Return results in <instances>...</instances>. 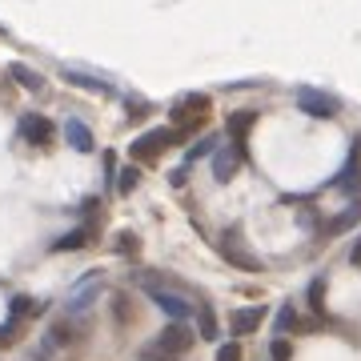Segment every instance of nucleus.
I'll return each mask as SVG.
<instances>
[{
    "label": "nucleus",
    "instance_id": "obj_19",
    "mask_svg": "<svg viewBox=\"0 0 361 361\" xmlns=\"http://www.w3.org/2000/svg\"><path fill=\"white\" fill-rule=\"evenodd\" d=\"M141 361H177V357H173V353H165L157 341H149V345L141 349Z\"/></svg>",
    "mask_w": 361,
    "mask_h": 361
},
{
    "label": "nucleus",
    "instance_id": "obj_24",
    "mask_svg": "<svg viewBox=\"0 0 361 361\" xmlns=\"http://www.w3.org/2000/svg\"><path fill=\"white\" fill-rule=\"evenodd\" d=\"M293 325V305H281V313H277V329H289Z\"/></svg>",
    "mask_w": 361,
    "mask_h": 361
},
{
    "label": "nucleus",
    "instance_id": "obj_11",
    "mask_svg": "<svg viewBox=\"0 0 361 361\" xmlns=\"http://www.w3.org/2000/svg\"><path fill=\"white\" fill-rule=\"evenodd\" d=\"M265 322V310L261 305H249V310H237L233 313V337H249L257 325Z\"/></svg>",
    "mask_w": 361,
    "mask_h": 361
},
{
    "label": "nucleus",
    "instance_id": "obj_13",
    "mask_svg": "<svg viewBox=\"0 0 361 361\" xmlns=\"http://www.w3.org/2000/svg\"><path fill=\"white\" fill-rule=\"evenodd\" d=\"M357 221H361V201H353V205L341 209V213H337V217L325 225V233H345V229H353Z\"/></svg>",
    "mask_w": 361,
    "mask_h": 361
},
{
    "label": "nucleus",
    "instance_id": "obj_22",
    "mask_svg": "<svg viewBox=\"0 0 361 361\" xmlns=\"http://www.w3.org/2000/svg\"><path fill=\"white\" fill-rule=\"evenodd\" d=\"M289 353H293V349H289V341H285V337H277V341L269 345V357L273 361H289Z\"/></svg>",
    "mask_w": 361,
    "mask_h": 361
},
{
    "label": "nucleus",
    "instance_id": "obj_7",
    "mask_svg": "<svg viewBox=\"0 0 361 361\" xmlns=\"http://www.w3.org/2000/svg\"><path fill=\"white\" fill-rule=\"evenodd\" d=\"M97 293H101V273H89L85 281L68 293V313H80V310H89L92 301H97Z\"/></svg>",
    "mask_w": 361,
    "mask_h": 361
},
{
    "label": "nucleus",
    "instance_id": "obj_25",
    "mask_svg": "<svg viewBox=\"0 0 361 361\" xmlns=\"http://www.w3.org/2000/svg\"><path fill=\"white\" fill-rule=\"evenodd\" d=\"M28 310H32V301H28V297H13V322L20 317V313H28Z\"/></svg>",
    "mask_w": 361,
    "mask_h": 361
},
{
    "label": "nucleus",
    "instance_id": "obj_27",
    "mask_svg": "<svg viewBox=\"0 0 361 361\" xmlns=\"http://www.w3.org/2000/svg\"><path fill=\"white\" fill-rule=\"evenodd\" d=\"M349 261H353V265H361V241L353 245V257H349Z\"/></svg>",
    "mask_w": 361,
    "mask_h": 361
},
{
    "label": "nucleus",
    "instance_id": "obj_18",
    "mask_svg": "<svg viewBox=\"0 0 361 361\" xmlns=\"http://www.w3.org/2000/svg\"><path fill=\"white\" fill-rule=\"evenodd\" d=\"M310 305H313V313H325V281L310 285Z\"/></svg>",
    "mask_w": 361,
    "mask_h": 361
},
{
    "label": "nucleus",
    "instance_id": "obj_16",
    "mask_svg": "<svg viewBox=\"0 0 361 361\" xmlns=\"http://www.w3.org/2000/svg\"><path fill=\"white\" fill-rule=\"evenodd\" d=\"M249 125H253V113H233L229 116V133H233V137H245Z\"/></svg>",
    "mask_w": 361,
    "mask_h": 361
},
{
    "label": "nucleus",
    "instance_id": "obj_2",
    "mask_svg": "<svg viewBox=\"0 0 361 361\" xmlns=\"http://www.w3.org/2000/svg\"><path fill=\"white\" fill-rule=\"evenodd\" d=\"M221 253H225V261H229V265H237V269L261 273V261H257V257H249V249H245V241L237 237V229H229L225 237H221Z\"/></svg>",
    "mask_w": 361,
    "mask_h": 361
},
{
    "label": "nucleus",
    "instance_id": "obj_8",
    "mask_svg": "<svg viewBox=\"0 0 361 361\" xmlns=\"http://www.w3.org/2000/svg\"><path fill=\"white\" fill-rule=\"evenodd\" d=\"M20 137H25L28 145H49L52 141V125L44 121L40 113H28V116H20Z\"/></svg>",
    "mask_w": 361,
    "mask_h": 361
},
{
    "label": "nucleus",
    "instance_id": "obj_20",
    "mask_svg": "<svg viewBox=\"0 0 361 361\" xmlns=\"http://www.w3.org/2000/svg\"><path fill=\"white\" fill-rule=\"evenodd\" d=\"M137 180H141V173H137V169H121L116 185H121V193H133V189H137Z\"/></svg>",
    "mask_w": 361,
    "mask_h": 361
},
{
    "label": "nucleus",
    "instance_id": "obj_14",
    "mask_svg": "<svg viewBox=\"0 0 361 361\" xmlns=\"http://www.w3.org/2000/svg\"><path fill=\"white\" fill-rule=\"evenodd\" d=\"M89 241H92V229H73V233H65V237H56L52 249L65 253V249H80V245H89Z\"/></svg>",
    "mask_w": 361,
    "mask_h": 361
},
{
    "label": "nucleus",
    "instance_id": "obj_17",
    "mask_svg": "<svg viewBox=\"0 0 361 361\" xmlns=\"http://www.w3.org/2000/svg\"><path fill=\"white\" fill-rule=\"evenodd\" d=\"M217 361H245V349H241V341H225V345L217 349Z\"/></svg>",
    "mask_w": 361,
    "mask_h": 361
},
{
    "label": "nucleus",
    "instance_id": "obj_5",
    "mask_svg": "<svg viewBox=\"0 0 361 361\" xmlns=\"http://www.w3.org/2000/svg\"><path fill=\"white\" fill-rule=\"evenodd\" d=\"M173 141H177V129H153V133H145V137L133 141V157H157Z\"/></svg>",
    "mask_w": 361,
    "mask_h": 361
},
{
    "label": "nucleus",
    "instance_id": "obj_9",
    "mask_svg": "<svg viewBox=\"0 0 361 361\" xmlns=\"http://www.w3.org/2000/svg\"><path fill=\"white\" fill-rule=\"evenodd\" d=\"M241 161H245V149H237V145H233V149H221V153L213 157V177H217L221 185H225V180H233V173H237V165H241Z\"/></svg>",
    "mask_w": 361,
    "mask_h": 361
},
{
    "label": "nucleus",
    "instance_id": "obj_3",
    "mask_svg": "<svg viewBox=\"0 0 361 361\" xmlns=\"http://www.w3.org/2000/svg\"><path fill=\"white\" fill-rule=\"evenodd\" d=\"M153 341H157L161 349H165V353H173V357H180L185 349L193 345V329H189L185 322H169L165 329H161V334L153 337Z\"/></svg>",
    "mask_w": 361,
    "mask_h": 361
},
{
    "label": "nucleus",
    "instance_id": "obj_26",
    "mask_svg": "<svg viewBox=\"0 0 361 361\" xmlns=\"http://www.w3.org/2000/svg\"><path fill=\"white\" fill-rule=\"evenodd\" d=\"M116 249H125V253H133V249H137V241H133V233H121V237H116Z\"/></svg>",
    "mask_w": 361,
    "mask_h": 361
},
{
    "label": "nucleus",
    "instance_id": "obj_21",
    "mask_svg": "<svg viewBox=\"0 0 361 361\" xmlns=\"http://www.w3.org/2000/svg\"><path fill=\"white\" fill-rule=\"evenodd\" d=\"M197 317H201V322H197V325H201V337H205V341H213V337H217V322H213V313L201 310Z\"/></svg>",
    "mask_w": 361,
    "mask_h": 361
},
{
    "label": "nucleus",
    "instance_id": "obj_23",
    "mask_svg": "<svg viewBox=\"0 0 361 361\" xmlns=\"http://www.w3.org/2000/svg\"><path fill=\"white\" fill-rule=\"evenodd\" d=\"M213 145H217V141H213V137H205V141H197L193 149H189V161H197V157H205V153H213Z\"/></svg>",
    "mask_w": 361,
    "mask_h": 361
},
{
    "label": "nucleus",
    "instance_id": "obj_1",
    "mask_svg": "<svg viewBox=\"0 0 361 361\" xmlns=\"http://www.w3.org/2000/svg\"><path fill=\"white\" fill-rule=\"evenodd\" d=\"M209 113V97L205 92H189V97H180L173 109H169V116H173V125H185V133L201 129V116ZM185 133H180L177 141H185Z\"/></svg>",
    "mask_w": 361,
    "mask_h": 361
},
{
    "label": "nucleus",
    "instance_id": "obj_10",
    "mask_svg": "<svg viewBox=\"0 0 361 361\" xmlns=\"http://www.w3.org/2000/svg\"><path fill=\"white\" fill-rule=\"evenodd\" d=\"M61 77L73 85V89H85V92H97V97H109L113 92V85L109 80H101V77H92V73H80V68H65Z\"/></svg>",
    "mask_w": 361,
    "mask_h": 361
},
{
    "label": "nucleus",
    "instance_id": "obj_4",
    "mask_svg": "<svg viewBox=\"0 0 361 361\" xmlns=\"http://www.w3.org/2000/svg\"><path fill=\"white\" fill-rule=\"evenodd\" d=\"M149 297H153L173 322H189V317H193V305H189L180 293H169V289H161V285H149Z\"/></svg>",
    "mask_w": 361,
    "mask_h": 361
},
{
    "label": "nucleus",
    "instance_id": "obj_12",
    "mask_svg": "<svg viewBox=\"0 0 361 361\" xmlns=\"http://www.w3.org/2000/svg\"><path fill=\"white\" fill-rule=\"evenodd\" d=\"M65 141L73 145L77 153H89V149H92V133H89V125H85V121H77V116H73V121H65Z\"/></svg>",
    "mask_w": 361,
    "mask_h": 361
},
{
    "label": "nucleus",
    "instance_id": "obj_15",
    "mask_svg": "<svg viewBox=\"0 0 361 361\" xmlns=\"http://www.w3.org/2000/svg\"><path fill=\"white\" fill-rule=\"evenodd\" d=\"M13 80H16V85H25L28 92L44 89V77H40V73H32V68H25V65H13Z\"/></svg>",
    "mask_w": 361,
    "mask_h": 361
},
{
    "label": "nucleus",
    "instance_id": "obj_6",
    "mask_svg": "<svg viewBox=\"0 0 361 361\" xmlns=\"http://www.w3.org/2000/svg\"><path fill=\"white\" fill-rule=\"evenodd\" d=\"M297 109L310 113V116H334L337 101L334 97H325V92H317V89H305V92H297Z\"/></svg>",
    "mask_w": 361,
    "mask_h": 361
}]
</instances>
